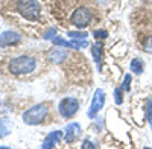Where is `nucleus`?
<instances>
[{
  "label": "nucleus",
  "mask_w": 152,
  "mask_h": 149,
  "mask_svg": "<svg viewBox=\"0 0 152 149\" xmlns=\"http://www.w3.org/2000/svg\"><path fill=\"white\" fill-rule=\"evenodd\" d=\"M37 67V61L32 56L28 55H21L17 56L14 59H11L9 63V72L14 73V74H28L32 73Z\"/></svg>",
  "instance_id": "obj_1"
},
{
  "label": "nucleus",
  "mask_w": 152,
  "mask_h": 149,
  "mask_svg": "<svg viewBox=\"0 0 152 149\" xmlns=\"http://www.w3.org/2000/svg\"><path fill=\"white\" fill-rule=\"evenodd\" d=\"M17 11L29 21H37L41 14L40 3L37 0H17Z\"/></svg>",
  "instance_id": "obj_2"
},
{
  "label": "nucleus",
  "mask_w": 152,
  "mask_h": 149,
  "mask_svg": "<svg viewBox=\"0 0 152 149\" xmlns=\"http://www.w3.org/2000/svg\"><path fill=\"white\" fill-rule=\"evenodd\" d=\"M49 113V108L44 105V104H37L34 107H31L28 111H24L23 114V122L29 126H34V125H40V123L46 119Z\"/></svg>",
  "instance_id": "obj_3"
},
{
  "label": "nucleus",
  "mask_w": 152,
  "mask_h": 149,
  "mask_svg": "<svg viewBox=\"0 0 152 149\" xmlns=\"http://www.w3.org/2000/svg\"><path fill=\"white\" fill-rule=\"evenodd\" d=\"M59 114L64 117V119H70L73 117L76 113H78V110H79V102H78V99L76 97H64V99H61V102H59Z\"/></svg>",
  "instance_id": "obj_4"
},
{
  "label": "nucleus",
  "mask_w": 152,
  "mask_h": 149,
  "mask_svg": "<svg viewBox=\"0 0 152 149\" xmlns=\"http://www.w3.org/2000/svg\"><path fill=\"white\" fill-rule=\"evenodd\" d=\"M91 18H93L91 11L88 9V8H85V6H81V8H78V9L73 12L72 23H73L78 29H85L88 24L91 23Z\"/></svg>",
  "instance_id": "obj_5"
},
{
  "label": "nucleus",
  "mask_w": 152,
  "mask_h": 149,
  "mask_svg": "<svg viewBox=\"0 0 152 149\" xmlns=\"http://www.w3.org/2000/svg\"><path fill=\"white\" fill-rule=\"evenodd\" d=\"M104 104H105V91L102 88H97L91 99V105H90V110H88V117L93 119L104 108Z\"/></svg>",
  "instance_id": "obj_6"
},
{
  "label": "nucleus",
  "mask_w": 152,
  "mask_h": 149,
  "mask_svg": "<svg viewBox=\"0 0 152 149\" xmlns=\"http://www.w3.org/2000/svg\"><path fill=\"white\" fill-rule=\"evenodd\" d=\"M21 41V35L14 32V31H5L3 34H0V47L12 46Z\"/></svg>",
  "instance_id": "obj_7"
},
{
  "label": "nucleus",
  "mask_w": 152,
  "mask_h": 149,
  "mask_svg": "<svg viewBox=\"0 0 152 149\" xmlns=\"http://www.w3.org/2000/svg\"><path fill=\"white\" fill-rule=\"evenodd\" d=\"M79 134H81L79 123H76V122L69 123V125L66 126V129H64V140L67 143H72V142H75L76 139L79 137Z\"/></svg>",
  "instance_id": "obj_8"
},
{
  "label": "nucleus",
  "mask_w": 152,
  "mask_h": 149,
  "mask_svg": "<svg viewBox=\"0 0 152 149\" xmlns=\"http://www.w3.org/2000/svg\"><path fill=\"white\" fill-rule=\"evenodd\" d=\"M62 135H64V132H62V131H52V132H49V135H47V137L44 139V142H43L41 148H43V149L55 148V146H56V145L61 142Z\"/></svg>",
  "instance_id": "obj_9"
},
{
  "label": "nucleus",
  "mask_w": 152,
  "mask_h": 149,
  "mask_svg": "<svg viewBox=\"0 0 152 149\" xmlns=\"http://www.w3.org/2000/svg\"><path fill=\"white\" fill-rule=\"evenodd\" d=\"M64 58H67V52L62 47H59V46H56L55 49H52V50L49 52V59L52 61V63H55V64L61 63Z\"/></svg>",
  "instance_id": "obj_10"
},
{
  "label": "nucleus",
  "mask_w": 152,
  "mask_h": 149,
  "mask_svg": "<svg viewBox=\"0 0 152 149\" xmlns=\"http://www.w3.org/2000/svg\"><path fill=\"white\" fill-rule=\"evenodd\" d=\"M91 52H93V58H94V63L97 64L99 70H100V63H102V46L99 43H94L91 47Z\"/></svg>",
  "instance_id": "obj_11"
},
{
  "label": "nucleus",
  "mask_w": 152,
  "mask_h": 149,
  "mask_svg": "<svg viewBox=\"0 0 152 149\" xmlns=\"http://www.w3.org/2000/svg\"><path fill=\"white\" fill-rule=\"evenodd\" d=\"M131 70L135 73V74H142L143 73V61L140 58H134L131 61V64H129Z\"/></svg>",
  "instance_id": "obj_12"
},
{
  "label": "nucleus",
  "mask_w": 152,
  "mask_h": 149,
  "mask_svg": "<svg viewBox=\"0 0 152 149\" xmlns=\"http://www.w3.org/2000/svg\"><path fill=\"white\" fill-rule=\"evenodd\" d=\"M9 132H11L9 120H6V119H0V139H2V137H6Z\"/></svg>",
  "instance_id": "obj_13"
},
{
  "label": "nucleus",
  "mask_w": 152,
  "mask_h": 149,
  "mask_svg": "<svg viewBox=\"0 0 152 149\" xmlns=\"http://www.w3.org/2000/svg\"><path fill=\"white\" fill-rule=\"evenodd\" d=\"M53 46H59V47H69V49H73L72 46V41H66L64 38H61V37H55L52 40Z\"/></svg>",
  "instance_id": "obj_14"
},
{
  "label": "nucleus",
  "mask_w": 152,
  "mask_h": 149,
  "mask_svg": "<svg viewBox=\"0 0 152 149\" xmlns=\"http://www.w3.org/2000/svg\"><path fill=\"white\" fill-rule=\"evenodd\" d=\"M114 102H116L117 105H122V102H123V90H122V87H117V88L114 90Z\"/></svg>",
  "instance_id": "obj_15"
},
{
  "label": "nucleus",
  "mask_w": 152,
  "mask_h": 149,
  "mask_svg": "<svg viewBox=\"0 0 152 149\" xmlns=\"http://www.w3.org/2000/svg\"><path fill=\"white\" fill-rule=\"evenodd\" d=\"M67 35L72 40H87V37H88L87 32H69Z\"/></svg>",
  "instance_id": "obj_16"
},
{
  "label": "nucleus",
  "mask_w": 152,
  "mask_h": 149,
  "mask_svg": "<svg viewBox=\"0 0 152 149\" xmlns=\"http://www.w3.org/2000/svg\"><path fill=\"white\" fill-rule=\"evenodd\" d=\"M143 50L148 52V53H152V35H149L148 38L145 40V43H143Z\"/></svg>",
  "instance_id": "obj_17"
},
{
  "label": "nucleus",
  "mask_w": 152,
  "mask_h": 149,
  "mask_svg": "<svg viewBox=\"0 0 152 149\" xmlns=\"http://www.w3.org/2000/svg\"><path fill=\"white\" fill-rule=\"evenodd\" d=\"M93 35H94V38L97 40V38H100V40H105L107 38V37H108V32L107 31H104V29H96L94 32H93Z\"/></svg>",
  "instance_id": "obj_18"
},
{
  "label": "nucleus",
  "mask_w": 152,
  "mask_h": 149,
  "mask_svg": "<svg viewBox=\"0 0 152 149\" xmlns=\"http://www.w3.org/2000/svg\"><path fill=\"white\" fill-rule=\"evenodd\" d=\"M131 74H126V76L123 78V90H126V91H129V88H131Z\"/></svg>",
  "instance_id": "obj_19"
},
{
  "label": "nucleus",
  "mask_w": 152,
  "mask_h": 149,
  "mask_svg": "<svg viewBox=\"0 0 152 149\" xmlns=\"http://www.w3.org/2000/svg\"><path fill=\"white\" fill-rule=\"evenodd\" d=\"M55 34H56V29H49V32H46V35L43 37L44 40H53L55 38Z\"/></svg>",
  "instance_id": "obj_20"
},
{
  "label": "nucleus",
  "mask_w": 152,
  "mask_h": 149,
  "mask_svg": "<svg viewBox=\"0 0 152 149\" xmlns=\"http://www.w3.org/2000/svg\"><path fill=\"white\" fill-rule=\"evenodd\" d=\"M82 148H93V149H96V148H97V145L91 143L90 140H84V143H82Z\"/></svg>",
  "instance_id": "obj_21"
},
{
  "label": "nucleus",
  "mask_w": 152,
  "mask_h": 149,
  "mask_svg": "<svg viewBox=\"0 0 152 149\" xmlns=\"http://www.w3.org/2000/svg\"><path fill=\"white\" fill-rule=\"evenodd\" d=\"M148 120H149V122L152 123V110H151L149 113H148Z\"/></svg>",
  "instance_id": "obj_22"
}]
</instances>
